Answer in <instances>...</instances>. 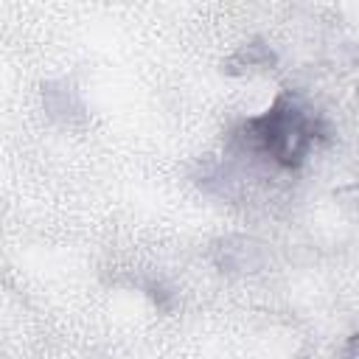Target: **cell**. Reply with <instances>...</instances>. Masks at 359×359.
Instances as JSON below:
<instances>
[{
    "mask_svg": "<svg viewBox=\"0 0 359 359\" xmlns=\"http://www.w3.org/2000/svg\"><path fill=\"white\" fill-rule=\"evenodd\" d=\"M345 359H359V337L345 348Z\"/></svg>",
    "mask_w": 359,
    "mask_h": 359,
    "instance_id": "1",
    "label": "cell"
}]
</instances>
